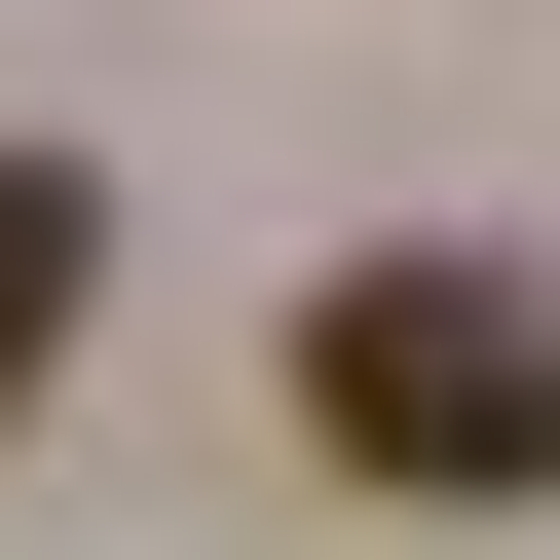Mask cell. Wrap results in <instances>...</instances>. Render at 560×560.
Instances as JSON below:
<instances>
[{
  "label": "cell",
  "instance_id": "1",
  "mask_svg": "<svg viewBox=\"0 0 560 560\" xmlns=\"http://www.w3.org/2000/svg\"><path fill=\"white\" fill-rule=\"evenodd\" d=\"M300 448L411 486V523L560 486V300H523V261H337V300H300Z\"/></svg>",
  "mask_w": 560,
  "mask_h": 560
},
{
  "label": "cell",
  "instance_id": "2",
  "mask_svg": "<svg viewBox=\"0 0 560 560\" xmlns=\"http://www.w3.org/2000/svg\"><path fill=\"white\" fill-rule=\"evenodd\" d=\"M75 300H113V187H75V150H0V411L75 374Z\"/></svg>",
  "mask_w": 560,
  "mask_h": 560
}]
</instances>
